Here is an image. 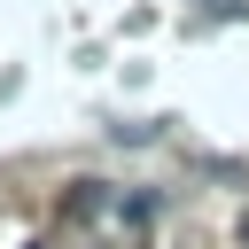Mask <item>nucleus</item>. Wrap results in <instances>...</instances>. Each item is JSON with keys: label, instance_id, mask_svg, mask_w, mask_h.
<instances>
[{"label": "nucleus", "instance_id": "f03ea898", "mask_svg": "<svg viewBox=\"0 0 249 249\" xmlns=\"http://www.w3.org/2000/svg\"><path fill=\"white\" fill-rule=\"evenodd\" d=\"M210 16H249V0H202Z\"/></svg>", "mask_w": 249, "mask_h": 249}, {"label": "nucleus", "instance_id": "f257e3e1", "mask_svg": "<svg viewBox=\"0 0 249 249\" xmlns=\"http://www.w3.org/2000/svg\"><path fill=\"white\" fill-rule=\"evenodd\" d=\"M101 210H109V195H101V179H78V187H70V202H62V218H70V226H93Z\"/></svg>", "mask_w": 249, "mask_h": 249}]
</instances>
